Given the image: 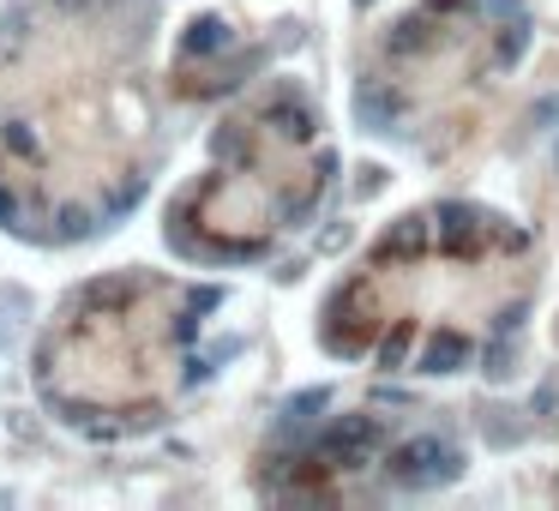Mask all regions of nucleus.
<instances>
[{"label":"nucleus","mask_w":559,"mask_h":511,"mask_svg":"<svg viewBox=\"0 0 559 511\" xmlns=\"http://www.w3.org/2000/svg\"><path fill=\"white\" fill-rule=\"evenodd\" d=\"M326 187L331 139L307 91H259L211 132L205 169L169 199V247L199 265L259 259L319 210Z\"/></svg>","instance_id":"20e7f679"},{"label":"nucleus","mask_w":559,"mask_h":511,"mask_svg":"<svg viewBox=\"0 0 559 511\" xmlns=\"http://www.w3.org/2000/svg\"><path fill=\"white\" fill-rule=\"evenodd\" d=\"M217 295L163 271H109L66 295L37 337V397L85 433L156 427L199 380V331Z\"/></svg>","instance_id":"7ed1b4c3"},{"label":"nucleus","mask_w":559,"mask_h":511,"mask_svg":"<svg viewBox=\"0 0 559 511\" xmlns=\"http://www.w3.org/2000/svg\"><path fill=\"white\" fill-rule=\"evenodd\" d=\"M530 18L518 0H416L379 37L361 79V115L391 139H428L518 66Z\"/></svg>","instance_id":"39448f33"},{"label":"nucleus","mask_w":559,"mask_h":511,"mask_svg":"<svg viewBox=\"0 0 559 511\" xmlns=\"http://www.w3.org/2000/svg\"><path fill=\"white\" fill-rule=\"evenodd\" d=\"M404 409L355 404L326 416L313 433H295L277 458H265V494L277 499H379L421 494L463 470L452 439L397 421Z\"/></svg>","instance_id":"423d86ee"},{"label":"nucleus","mask_w":559,"mask_h":511,"mask_svg":"<svg viewBox=\"0 0 559 511\" xmlns=\"http://www.w3.org/2000/svg\"><path fill=\"white\" fill-rule=\"evenodd\" d=\"M542 283V259L523 223L487 205L404 210L319 307V343L338 361L379 373H452L487 368L511 337Z\"/></svg>","instance_id":"f03ea898"},{"label":"nucleus","mask_w":559,"mask_h":511,"mask_svg":"<svg viewBox=\"0 0 559 511\" xmlns=\"http://www.w3.org/2000/svg\"><path fill=\"white\" fill-rule=\"evenodd\" d=\"M144 0H25L0 25V223L97 235L151 181Z\"/></svg>","instance_id":"f257e3e1"}]
</instances>
